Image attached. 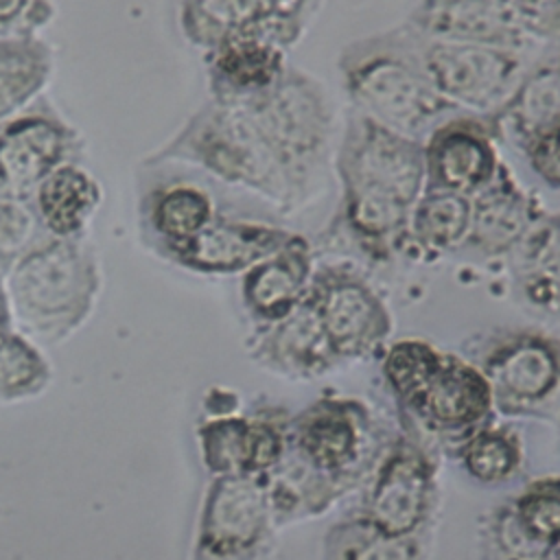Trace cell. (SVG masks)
<instances>
[{
	"mask_svg": "<svg viewBox=\"0 0 560 560\" xmlns=\"http://www.w3.org/2000/svg\"><path fill=\"white\" fill-rule=\"evenodd\" d=\"M420 44L409 28L361 37L339 55L341 83L357 112L413 138L453 109L435 92Z\"/></svg>",
	"mask_w": 560,
	"mask_h": 560,
	"instance_id": "6da1fadb",
	"label": "cell"
},
{
	"mask_svg": "<svg viewBox=\"0 0 560 560\" xmlns=\"http://www.w3.org/2000/svg\"><path fill=\"white\" fill-rule=\"evenodd\" d=\"M166 162L197 166L225 184L254 190L276 203H291L293 199L245 112L234 103L210 101L140 164L149 168Z\"/></svg>",
	"mask_w": 560,
	"mask_h": 560,
	"instance_id": "7a4b0ae2",
	"label": "cell"
},
{
	"mask_svg": "<svg viewBox=\"0 0 560 560\" xmlns=\"http://www.w3.org/2000/svg\"><path fill=\"white\" fill-rule=\"evenodd\" d=\"M234 105L245 112L291 197L302 195L332 133V109L324 88L311 74L287 66L269 90Z\"/></svg>",
	"mask_w": 560,
	"mask_h": 560,
	"instance_id": "3957f363",
	"label": "cell"
},
{
	"mask_svg": "<svg viewBox=\"0 0 560 560\" xmlns=\"http://www.w3.org/2000/svg\"><path fill=\"white\" fill-rule=\"evenodd\" d=\"M98 280L96 256L81 238L48 236L9 269L7 295L26 324L59 330L85 317Z\"/></svg>",
	"mask_w": 560,
	"mask_h": 560,
	"instance_id": "277c9868",
	"label": "cell"
},
{
	"mask_svg": "<svg viewBox=\"0 0 560 560\" xmlns=\"http://www.w3.org/2000/svg\"><path fill=\"white\" fill-rule=\"evenodd\" d=\"M85 155V136L42 96L0 127V201H31L52 171Z\"/></svg>",
	"mask_w": 560,
	"mask_h": 560,
	"instance_id": "5b68a950",
	"label": "cell"
},
{
	"mask_svg": "<svg viewBox=\"0 0 560 560\" xmlns=\"http://www.w3.org/2000/svg\"><path fill=\"white\" fill-rule=\"evenodd\" d=\"M335 166L341 190L381 192L409 203L427 184L422 142L359 112L346 125Z\"/></svg>",
	"mask_w": 560,
	"mask_h": 560,
	"instance_id": "8992f818",
	"label": "cell"
},
{
	"mask_svg": "<svg viewBox=\"0 0 560 560\" xmlns=\"http://www.w3.org/2000/svg\"><path fill=\"white\" fill-rule=\"evenodd\" d=\"M420 57L435 92L451 107L481 116L494 112L523 77L518 50L499 46L422 39Z\"/></svg>",
	"mask_w": 560,
	"mask_h": 560,
	"instance_id": "52a82bcc",
	"label": "cell"
},
{
	"mask_svg": "<svg viewBox=\"0 0 560 560\" xmlns=\"http://www.w3.org/2000/svg\"><path fill=\"white\" fill-rule=\"evenodd\" d=\"M370 427L368 411L354 400H317L289 427L287 448L308 470L343 492L361 475Z\"/></svg>",
	"mask_w": 560,
	"mask_h": 560,
	"instance_id": "ba28073f",
	"label": "cell"
},
{
	"mask_svg": "<svg viewBox=\"0 0 560 560\" xmlns=\"http://www.w3.org/2000/svg\"><path fill=\"white\" fill-rule=\"evenodd\" d=\"M308 298L339 359L368 357L392 332V317L381 295L348 267L317 269Z\"/></svg>",
	"mask_w": 560,
	"mask_h": 560,
	"instance_id": "9c48e42d",
	"label": "cell"
},
{
	"mask_svg": "<svg viewBox=\"0 0 560 560\" xmlns=\"http://www.w3.org/2000/svg\"><path fill=\"white\" fill-rule=\"evenodd\" d=\"M479 370L501 411H534L560 387V346L536 330L505 332L483 354Z\"/></svg>",
	"mask_w": 560,
	"mask_h": 560,
	"instance_id": "30bf717a",
	"label": "cell"
},
{
	"mask_svg": "<svg viewBox=\"0 0 560 560\" xmlns=\"http://www.w3.org/2000/svg\"><path fill=\"white\" fill-rule=\"evenodd\" d=\"M497 140L499 131L488 114L457 116L435 125L422 142L424 186L472 197L492 182L503 162Z\"/></svg>",
	"mask_w": 560,
	"mask_h": 560,
	"instance_id": "8fae6325",
	"label": "cell"
},
{
	"mask_svg": "<svg viewBox=\"0 0 560 560\" xmlns=\"http://www.w3.org/2000/svg\"><path fill=\"white\" fill-rule=\"evenodd\" d=\"M435 494L433 462L411 440H398L374 472L363 516L392 536H416Z\"/></svg>",
	"mask_w": 560,
	"mask_h": 560,
	"instance_id": "7c38bea8",
	"label": "cell"
},
{
	"mask_svg": "<svg viewBox=\"0 0 560 560\" xmlns=\"http://www.w3.org/2000/svg\"><path fill=\"white\" fill-rule=\"evenodd\" d=\"M271 518L265 475H225L210 492L201 545L217 556L249 553L267 538Z\"/></svg>",
	"mask_w": 560,
	"mask_h": 560,
	"instance_id": "4fadbf2b",
	"label": "cell"
},
{
	"mask_svg": "<svg viewBox=\"0 0 560 560\" xmlns=\"http://www.w3.org/2000/svg\"><path fill=\"white\" fill-rule=\"evenodd\" d=\"M206 55L210 101L241 103L269 90L287 70L284 46L271 22L223 39Z\"/></svg>",
	"mask_w": 560,
	"mask_h": 560,
	"instance_id": "5bb4252c",
	"label": "cell"
},
{
	"mask_svg": "<svg viewBox=\"0 0 560 560\" xmlns=\"http://www.w3.org/2000/svg\"><path fill=\"white\" fill-rule=\"evenodd\" d=\"M291 234L271 223L217 214L197 236L164 254L199 273H245L252 265L280 249Z\"/></svg>",
	"mask_w": 560,
	"mask_h": 560,
	"instance_id": "9a60e30c",
	"label": "cell"
},
{
	"mask_svg": "<svg viewBox=\"0 0 560 560\" xmlns=\"http://www.w3.org/2000/svg\"><path fill=\"white\" fill-rule=\"evenodd\" d=\"M470 230L464 245L490 258L521 247L545 217L538 199L521 186L505 162L492 182L470 197Z\"/></svg>",
	"mask_w": 560,
	"mask_h": 560,
	"instance_id": "2e32d148",
	"label": "cell"
},
{
	"mask_svg": "<svg viewBox=\"0 0 560 560\" xmlns=\"http://www.w3.org/2000/svg\"><path fill=\"white\" fill-rule=\"evenodd\" d=\"M405 405L431 429L462 433L481 422L494 402L479 368L442 352L424 385Z\"/></svg>",
	"mask_w": 560,
	"mask_h": 560,
	"instance_id": "e0dca14e",
	"label": "cell"
},
{
	"mask_svg": "<svg viewBox=\"0 0 560 560\" xmlns=\"http://www.w3.org/2000/svg\"><path fill=\"white\" fill-rule=\"evenodd\" d=\"M313 273L308 241L300 234H291L280 249L243 273V304L252 317L271 326L302 304Z\"/></svg>",
	"mask_w": 560,
	"mask_h": 560,
	"instance_id": "ac0fdd59",
	"label": "cell"
},
{
	"mask_svg": "<svg viewBox=\"0 0 560 560\" xmlns=\"http://www.w3.org/2000/svg\"><path fill=\"white\" fill-rule=\"evenodd\" d=\"M409 28L431 42L483 44L521 50L527 37L508 20L497 0H420Z\"/></svg>",
	"mask_w": 560,
	"mask_h": 560,
	"instance_id": "d6986e66",
	"label": "cell"
},
{
	"mask_svg": "<svg viewBox=\"0 0 560 560\" xmlns=\"http://www.w3.org/2000/svg\"><path fill=\"white\" fill-rule=\"evenodd\" d=\"M101 203L103 186L85 162L59 166L31 197L42 230L52 238H81Z\"/></svg>",
	"mask_w": 560,
	"mask_h": 560,
	"instance_id": "ffe728a7",
	"label": "cell"
},
{
	"mask_svg": "<svg viewBox=\"0 0 560 560\" xmlns=\"http://www.w3.org/2000/svg\"><path fill=\"white\" fill-rule=\"evenodd\" d=\"M287 435L269 420L228 418L203 429L210 468L223 475H265L284 455Z\"/></svg>",
	"mask_w": 560,
	"mask_h": 560,
	"instance_id": "44dd1931",
	"label": "cell"
},
{
	"mask_svg": "<svg viewBox=\"0 0 560 560\" xmlns=\"http://www.w3.org/2000/svg\"><path fill=\"white\" fill-rule=\"evenodd\" d=\"M497 525L512 560H545L560 545V479L529 483Z\"/></svg>",
	"mask_w": 560,
	"mask_h": 560,
	"instance_id": "7402d4cb",
	"label": "cell"
},
{
	"mask_svg": "<svg viewBox=\"0 0 560 560\" xmlns=\"http://www.w3.org/2000/svg\"><path fill=\"white\" fill-rule=\"evenodd\" d=\"M260 352L267 365H273L284 376H315L341 361L322 326L313 300H302L287 317L271 324L260 341Z\"/></svg>",
	"mask_w": 560,
	"mask_h": 560,
	"instance_id": "603a6c76",
	"label": "cell"
},
{
	"mask_svg": "<svg viewBox=\"0 0 560 560\" xmlns=\"http://www.w3.org/2000/svg\"><path fill=\"white\" fill-rule=\"evenodd\" d=\"M140 217L166 252L197 236L217 217V206L203 186L166 179L142 190Z\"/></svg>",
	"mask_w": 560,
	"mask_h": 560,
	"instance_id": "cb8c5ba5",
	"label": "cell"
},
{
	"mask_svg": "<svg viewBox=\"0 0 560 560\" xmlns=\"http://www.w3.org/2000/svg\"><path fill=\"white\" fill-rule=\"evenodd\" d=\"M55 66L44 37H0V127L46 94Z\"/></svg>",
	"mask_w": 560,
	"mask_h": 560,
	"instance_id": "d4e9b609",
	"label": "cell"
},
{
	"mask_svg": "<svg viewBox=\"0 0 560 560\" xmlns=\"http://www.w3.org/2000/svg\"><path fill=\"white\" fill-rule=\"evenodd\" d=\"M499 136L510 131L518 147L560 120V68L540 63L523 74L510 96L488 114Z\"/></svg>",
	"mask_w": 560,
	"mask_h": 560,
	"instance_id": "484cf974",
	"label": "cell"
},
{
	"mask_svg": "<svg viewBox=\"0 0 560 560\" xmlns=\"http://www.w3.org/2000/svg\"><path fill=\"white\" fill-rule=\"evenodd\" d=\"M472 203L468 195L424 186L409 217L407 245L424 256H440L462 247L470 230Z\"/></svg>",
	"mask_w": 560,
	"mask_h": 560,
	"instance_id": "4316f807",
	"label": "cell"
},
{
	"mask_svg": "<svg viewBox=\"0 0 560 560\" xmlns=\"http://www.w3.org/2000/svg\"><path fill=\"white\" fill-rule=\"evenodd\" d=\"M182 37L208 52L223 39L269 22L262 0H179Z\"/></svg>",
	"mask_w": 560,
	"mask_h": 560,
	"instance_id": "83f0119b",
	"label": "cell"
},
{
	"mask_svg": "<svg viewBox=\"0 0 560 560\" xmlns=\"http://www.w3.org/2000/svg\"><path fill=\"white\" fill-rule=\"evenodd\" d=\"M518 284L532 306L560 317V212L542 217L521 245Z\"/></svg>",
	"mask_w": 560,
	"mask_h": 560,
	"instance_id": "f1b7e54d",
	"label": "cell"
},
{
	"mask_svg": "<svg viewBox=\"0 0 560 560\" xmlns=\"http://www.w3.org/2000/svg\"><path fill=\"white\" fill-rule=\"evenodd\" d=\"M324 560H422L416 536H392L368 521H341L328 529L322 547Z\"/></svg>",
	"mask_w": 560,
	"mask_h": 560,
	"instance_id": "f546056e",
	"label": "cell"
},
{
	"mask_svg": "<svg viewBox=\"0 0 560 560\" xmlns=\"http://www.w3.org/2000/svg\"><path fill=\"white\" fill-rule=\"evenodd\" d=\"M462 455L468 475L481 483L505 481L521 464L518 440L503 429H479L464 440Z\"/></svg>",
	"mask_w": 560,
	"mask_h": 560,
	"instance_id": "4dcf8cb0",
	"label": "cell"
},
{
	"mask_svg": "<svg viewBox=\"0 0 560 560\" xmlns=\"http://www.w3.org/2000/svg\"><path fill=\"white\" fill-rule=\"evenodd\" d=\"M440 357L438 348L420 339H400L387 350L383 372L400 402H407L424 385Z\"/></svg>",
	"mask_w": 560,
	"mask_h": 560,
	"instance_id": "1f68e13d",
	"label": "cell"
},
{
	"mask_svg": "<svg viewBox=\"0 0 560 560\" xmlns=\"http://www.w3.org/2000/svg\"><path fill=\"white\" fill-rule=\"evenodd\" d=\"M48 238L31 201H0V269L9 271L28 249Z\"/></svg>",
	"mask_w": 560,
	"mask_h": 560,
	"instance_id": "d6a6232c",
	"label": "cell"
},
{
	"mask_svg": "<svg viewBox=\"0 0 560 560\" xmlns=\"http://www.w3.org/2000/svg\"><path fill=\"white\" fill-rule=\"evenodd\" d=\"M55 13V0H0V37H39Z\"/></svg>",
	"mask_w": 560,
	"mask_h": 560,
	"instance_id": "836d02e7",
	"label": "cell"
},
{
	"mask_svg": "<svg viewBox=\"0 0 560 560\" xmlns=\"http://www.w3.org/2000/svg\"><path fill=\"white\" fill-rule=\"evenodd\" d=\"M497 4L525 37H560V0H497Z\"/></svg>",
	"mask_w": 560,
	"mask_h": 560,
	"instance_id": "e575fe53",
	"label": "cell"
},
{
	"mask_svg": "<svg viewBox=\"0 0 560 560\" xmlns=\"http://www.w3.org/2000/svg\"><path fill=\"white\" fill-rule=\"evenodd\" d=\"M521 149L534 175L545 186L560 190V120L534 136Z\"/></svg>",
	"mask_w": 560,
	"mask_h": 560,
	"instance_id": "d590c367",
	"label": "cell"
},
{
	"mask_svg": "<svg viewBox=\"0 0 560 560\" xmlns=\"http://www.w3.org/2000/svg\"><path fill=\"white\" fill-rule=\"evenodd\" d=\"M37 354L15 335H0V387L18 389L35 378Z\"/></svg>",
	"mask_w": 560,
	"mask_h": 560,
	"instance_id": "8d00e7d4",
	"label": "cell"
},
{
	"mask_svg": "<svg viewBox=\"0 0 560 560\" xmlns=\"http://www.w3.org/2000/svg\"><path fill=\"white\" fill-rule=\"evenodd\" d=\"M269 13L271 28L284 48L293 46L308 18L315 13L319 0H262Z\"/></svg>",
	"mask_w": 560,
	"mask_h": 560,
	"instance_id": "74e56055",
	"label": "cell"
},
{
	"mask_svg": "<svg viewBox=\"0 0 560 560\" xmlns=\"http://www.w3.org/2000/svg\"><path fill=\"white\" fill-rule=\"evenodd\" d=\"M7 317H9V295H7V289L0 282V335L4 332Z\"/></svg>",
	"mask_w": 560,
	"mask_h": 560,
	"instance_id": "f35d334b",
	"label": "cell"
},
{
	"mask_svg": "<svg viewBox=\"0 0 560 560\" xmlns=\"http://www.w3.org/2000/svg\"><path fill=\"white\" fill-rule=\"evenodd\" d=\"M553 551H556V560H560V545H558Z\"/></svg>",
	"mask_w": 560,
	"mask_h": 560,
	"instance_id": "ab89813d",
	"label": "cell"
},
{
	"mask_svg": "<svg viewBox=\"0 0 560 560\" xmlns=\"http://www.w3.org/2000/svg\"><path fill=\"white\" fill-rule=\"evenodd\" d=\"M556 63H558V68H560V55H558V59H556Z\"/></svg>",
	"mask_w": 560,
	"mask_h": 560,
	"instance_id": "60d3db41",
	"label": "cell"
}]
</instances>
